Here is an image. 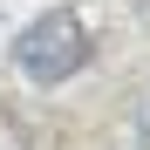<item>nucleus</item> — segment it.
I'll list each match as a JSON object with an SVG mask.
<instances>
[{
    "instance_id": "obj_2",
    "label": "nucleus",
    "mask_w": 150,
    "mask_h": 150,
    "mask_svg": "<svg viewBox=\"0 0 150 150\" xmlns=\"http://www.w3.org/2000/svg\"><path fill=\"white\" fill-rule=\"evenodd\" d=\"M130 137H137V143L150 150V82H143V89L130 96Z\"/></svg>"
},
{
    "instance_id": "obj_1",
    "label": "nucleus",
    "mask_w": 150,
    "mask_h": 150,
    "mask_svg": "<svg viewBox=\"0 0 150 150\" xmlns=\"http://www.w3.org/2000/svg\"><path fill=\"white\" fill-rule=\"evenodd\" d=\"M89 28H82V14L75 7H48V14H34L28 28L14 34V68L28 75L34 89H55V82H68V75H82L89 68Z\"/></svg>"
}]
</instances>
